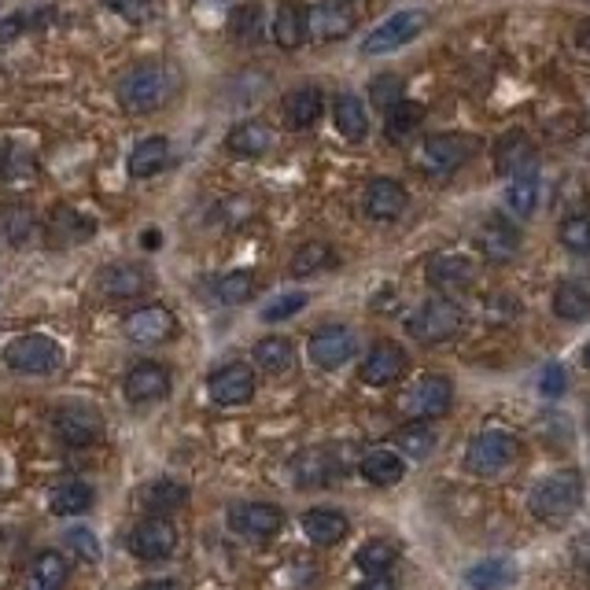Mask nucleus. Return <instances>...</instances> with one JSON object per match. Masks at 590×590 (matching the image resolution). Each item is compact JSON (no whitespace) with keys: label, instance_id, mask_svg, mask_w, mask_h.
<instances>
[{"label":"nucleus","instance_id":"nucleus-54","mask_svg":"<svg viewBox=\"0 0 590 590\" xmlns=\"http://www.w3.org/2000/svg\"><path fill=\"white\" fill-rule=\"evenodd\" d=\"M354 590H399V587H396V579H391V576H365Z\"/></svg>","mask_w":590,"mask_h":590},{"label":"nucleus","instance_id":"nucleus-34","mask_svg":"<svg viewBox=\"0 0 590 590\" xmlns=\"http://www.w3.org/2000/svg\"><path fill=\"white\" fill-rule=\"evenodd\" d=\"M255 365L269 377H285L296 365V343L288 336H262L255 343Z\"/></svg>","mask_w":590,"mask_h":590},{"label":"nucleus","instance_id":"nucleus-9","mask_svg":"<svg viewBox=\"0 0 590 590\" xmlns=\"http://www.w3.org/2000/svg\"><path fill=\"white\" fill-rule=\"evenodd\" d=\"M520 454V443L517 436L510 432H480L469 443V451H465V469L476 473V476H494L502 473L505 465H513Z\"/></svg>","mask_w":590,"mask_h":590},{"label":"nucleus","instance_id":"nucleus-5","mask_svg":"<svg viewBox=\"0 0 590 590\" xmlns=\"http://www.w3.org/2000/svg\"><path fill=\"white\" fill-rule=\"evenodd\" d=\"M462 322H465L462 306L439 296V299L420 303L417 311L406 317V329L420 343H443V340H454V336L462 332Z\"/></svg>","mask_w":590,"mask_h":590},{"label":"nucleus","instance_id":"nucleus-52","mask_svg":"<svg viewBox=\"0 0 590 590\" xmlns=\"http://www.w3.org/2000/svg\"><path fill=\"white\" fill-rule=\"evenodd\" d=\"M565 384H568V377H565V369H561L557 362H550L547 369L539 373V391H542V396H550V399H557L561 391H565Z\"/></svg>","mask_w":590,"mask_h":590},{"label":"nucleus","instance_id":"nucleus-20","mask_svg":"<svg viewBox=\"0 0 590 590\" xmlns=\"http://www.w3.org/2000/svg\"><path fill=\"white\" fill-rule=\"evenodd\" d=\"M97 288L111 299H137L152 288V274L137 262H115V266H104L97 277Z\"/></svg>","mask_w":590,"mask_h":590},{"label":"nucleus","instance_id":"nucleus-31","mask_svg":"<svg viewBox=\"0 0 590 590\" xmlns=\"http://www.w3.org/2000/svg\"><path fill=\"white\" fill-rule=\"evenodd\" d=\"M71 579V561L60 550H41L30 565V583L26 590H63Z\"/></svg>","mask_w":590,"mask_h":590},{"label":"nucleus","instance_id":"nucleus-23","mask_svg":"<svg viewBox=\"0 0 590 590\" xmlns=\"http://www.w3.org/2000/svg\"><path fill=\"white\" fill-rule=\"evenodd\" d=\"M45 237L60 243V248H67V243H86L97 237V222L74 208H55L49 226H45Z\"/></svg>","mask_w":590,"mask_h":590},{"label":"nucleus","instance_id":"nucleus-24","mask_svg":"<svg viewBox=\"0 0 590 590\" xmlns=\"http://www.w3.org/2000/svg\"><path fill=\"white\" fill-rule=\"evenodd\" d=\"M351 531V520L343 517L340 510H329V505H317V510L303 513V536L314 542V547H336L343 536Z\"/></svg>","mask_w":590,"mask_h":590},{"label":"nucleus","instance_id":"nucleus-44","mask_svg":"<svg viewBox=\"0 0 590 590\" xmlns=\"http://www.w3.org/2000/svg\"><path fill=\"white\" fill-rule=\"evenodd\" d=\"M425 122V108L414 104V100H402L399 108L388 111V122H384V134H388V140H406L414 129Z\"/></svg>","mask_w":590,"mask_h":590},{"label":"nucleus","instance_id":"nucleus-3","mask_svg":"<svg viewBox=\"0 0 590 590\" xmlns=\"http://www.w3.org/2000/svg\"><path fill=\"white\" fill-rule=\"evenodd\" d=\"M579 502H583V476L576 469H565V473L547 476V480L531 491L528 510L547 524H565L579 510Z\"/></svg>","mask_w":590,"mask_h":590},{"label":"nucleus","instance_id":"nucleus-14","mask_svg":"<svg viewBox=\"0 0 590 590\" xmlns=\"http://www.w3.org/2000/svg\"><path fill=\"white\" fill-rule=\"evenodd\" d=\"M177 550V528L171 517H145L129 528V554L140 561H166Z\"/></svg>","mask_w":590,"mask_h":590},{"label":"nucleus","instance_id":"nucleus-11","mask_svg":"<svg viewBox=\"0 0 590 590\" xmlns=\"http://www.w3.org/2000/svg\"><path fill=\"white\" fill-rule=\"evenodd\" d=\"M122 336L129 343H140V348H155V343H166L171 336H177V314L166 311V306H137L122 317Z\"/></svg>","mask_w":590,"mask_h":590},{"label":"nucleus","instance_id":"nucleus-2","mask_svg":"<svg viewBox=\"0 0 590 590\" xmlns=\"http://www.w3.org/2000/svg\"><path fill=\"white\" fill-rule=\"evenodd\" d=\"M63 359L67 354H63L60 340H52L45 332H23L15 340H8L4 351H0V362L18 373V377H49V373L60 369Z\"/></svg>","mask_w":590,"mask_h":590},{"label":"nucleus","instance_id":"nucleus-41","mask_svg":"<svg viewBox=\"0 0 590 590\" xmlns=\"http://www.w3.org/2000/svg\"><path fill=\"white\" fill-rule=\"evenodd\" d=\"M37 177V159L18 145H8L0 155V181L4 185H26Z\"/></svg>","mask_w":590,"mask_h":590},{"label":"nucleus","instance_id":"nucleus-46","mask_svg":"<svg viewBox=\"0 0 590 590\" xmlns=\"http://www.w3.org/2000/svg\"><path fill=\"white\" fill-rule=\"evenodd\" d=\"M233 37L240 45H259L262 41V4H240L233 12Z\"/></svg>","mask_w":590,"mask_h":590},{"label":"nucleus","instance_id":"nucleus-58","mask_svg":"<svg viewBox=\"0 0 590 590\" xmlns=\"http://www.w3.org/2000/svg\"><path fill=\"white\" fill-rule=\"evenodd\" d=\"M583 365H587V369H590V343H587V348H583Z\"/></svg>","mask_w":590,"mask_h":590},{"label":"nucleus","instance_id":"nucleus-17","mask_svg":"<svg viewBox=\"0 0 590 590\" xmlns=\"http://www.w3.org/2000/svg\"><path fill=\"white\" fill-rule=\"evenodd\" d=\"M359 23V12L351 8V0H322L306 12V34H314L317 41H340L348 37Z\"/></svg>","mask_w":590,"mask_h":590},{"label":"nucleus","instance_id":"nucleus-48","mask_svg":"<svg viewBox=\"0 0 590 590\" xmlns=\"http://www.w3.org/2000/svg\"><path fill=\"white\" fill-rule=\"evenodd\" d=\"M306 303H311V296H306V292H285V296H277L274 303L262 306L259 317L266 325H277V322H288V317H296Z\"/></svg>","mask_w":590,"mask_h":590},{"label":"nucleus","instance_id":"nucleus-51","mask_svg":"<svg viewBox=\"0 0 590 590\" xmlns=\"http://www.w3.org/2000/svg\"><path fill=\"white\" fill-rule=\"evenodd\" d=\"M111 12H118L126 23H145L152 15V0H104Z\"/></svg>","mask_w":590,"mask_h":590},{"label":"nucleus","instance_id":"nucleus-35","mask_svg":"<svg viewBox=\"0 0 590 590\" xmlns=\"http://www.w3.org/2000/svg\"><path fill=\"white\" fill-rule=\"evenodd\" d=\"M336 476V462H332V451H299L292 457V480L296 487H322L329 484Z\"/></svg>","mask_w":590,"mask_h":590},{"label":"nucleus","instance_id":"nucleus-21","mask_svg":"<svg viewBox=\"0 0 590 590\" xmlns=\"http://www.w3.org/2000/svg\"><path fill=\"white\" fill-rule=\"evenodd\" d=\"M476 248H480V255L487 262H510V259H517V251H520V233L513 222H505L502 214H494V218H487L480 233H476Z\"/></svg>","mask_w":590,"mask_h":590},{"label":"nucleus","instance_id":"nucleus-60","mask_svg":"<svg viewBox=\"0 0 590 590\" xmlns=\"http://www.w3.org/2000/svg\"><path fill=\"white\" fill-rule=\"evenodd\" d=\"M587 420H590V410H587Z\"/></svg>","mask_w":590,"mask_h":590},{"label":"nucleus","instance_id":"nucleus-42","mask_svg":"<svg viewBox=\"0 0 590 590\" xmlns=\"http://www.w3.org/2000/svg\"><path fill=\"white\" fill-rule=\"evenodd\" d=\"M513 565L510 561H499V557H487V561H480V565H473L469 568V587L473 590H499V587H505V583H513Z\"/></svg>","mask_w":590,"mask_h":590},{"label":"nucleus","instance_id":"nucleus-8","mask_svg":"<svg viewBox=\"0 0 590 590\" xmlns=\"http://www.w3.org/2000/svg\"><path fill=\"white\" fill-rule=\"evenodd\" d=\"M428 26V12H417V8H406V12H396L391 18H384L377 30L365 34L362 41V55H384L396 52L402 45H410L414 37L425 34Z\"/></svg>","mask_w":590,"mask_h":590},{"label":"nucleus","instance_id":"nucleus-4","mask_svg":"<svg viewBox=\"0 0 590 590\" xmlns=\"http://www.w3.org/2000/svg\"><path fill=\"white\" fill-rule=\"evenodd\" d=\"M476 155V137L465 134H432L420 140L417 148V166L428 177H451L454 171H462L465 163Z\"/></svg>","mask_w":590,"mask_h":590},{"label":"nucleus","instance_id":"nucleus-45","mask_svg":"<svg viewBox=\"0 0 590 590\" xmlns=\"http://www.w3.org/2000/svg\"><path fill=\"white\" fill-rule=\"evenodd\" d=\"M396 447L420 462V457H428L436 451V432L428 425H420V420H414V425H406V428H399V432H396Z\"/></svg>","mask_w":590,"mask_h":590},{"label":"nucleus","instance_id":"nucleus-15","mask_svg":"<svg viewBox=\"0 0 590 590\" xmlns=\"http://www.w3.org/2000/svg\"><path fill=\"white\" fill-rule=\"evenodd\" d=\"M406 369H410V354L402 351L396 340H380L373 343L365 362L359 365V377L362 384H373V388H388V384H396Z\"/></svg>","mask_w":590,"mask_h":590},{"label":"nucleus","instance_id":"nucleus-29","mask_svg":"<svg viewBox=\"0 0 590 590\" xmlns=\"http://www.w3.org/2000/svg\"><path fill=\"white\" fill-rule=\"evenodd\" d=\"M37 233V214L26 203H0V240L8 248H26Z\"/></svg>","mask_w":590,"mask_h":590},{"label":"nucleus","instance_id":"nucleus-7","mask_svg":"<svg viewBox=\"0 0 590 590\" xmlns=\"http://www.w3.org/2000/svg\"><path fill=\"white\" fill-rule=\"evenodd\" d=\"M454 402V384L443 373H425V377L414 380V388L402 396V414L414 420H432L443 417Z\"/></svg>","mask_w":590,"mask_h":590},{"label":"nucleus","instance_id":"nucleus-39","mask_svg":"<svg viewBox=\"0 0 590 590\" xmlns=\"http://www.w3.org/2000/svg\"><path fill=\"white\" fill-rule=\"evenodd\" d=\"M329 266H336V251L325 240H311L292 255V277H314L325 274Z\"/></svg>","mask_w":590,"mask_h":590},{"label":"nucleus","instance_id":"nucleus-26","mask_svg":"<svg viewBox=\"0 0 590 590\" xmlns=\"http://www.w3.org/2000/svg\"><path fill=\"white\" fill-rule=\"evenodd\" d=\"M269 34H274L277 49L296 52L299 45L306 41V8L299 4V0H280V8H277V15H274V26H269Z\"/></svg>","mask_w":590,"mask_h":590},{"label":"nucleus","instance_id":"nucleus-55","mask_svg":"<svg viewBox=\"0 0 590 590\" xmlns=\"http://www.w3.org/2000/svg\"><path fill=\"white\" fill-rule=\"evenodd\" d=\"M18 30H23V18H18V15L4 18V23H0V41H8V37H15Z\"/></svg>","mask_w":590,"mask_h":590},{"label":"nucleus","instance_id":"nucleus-25","mask_svg":"<svg viewBox=\"0 0 590 590\" xmlns=\"http://www.w3.org/2000/svg\"><path fill=\"white\" fill-rule=\"evenodd\" d=\"M494 166H499V174L513 177L520 171H531L536 166V145H531V137L524 134V129H510L499 148H494Z\"/></svg>","mask_w":590,"mask_h":590},{"label":"nucleus","instance_id":"nucleus-12","mask_svg":"<svg viewBox=\"0 0 590 590\" xmlns=\"http://www.w3.org/2000/svg\"><path fill=\"white\" fill-rule=\"evenodd\" d=\"M171 388L174 377L163 362H137L122 377V396H126V402H134V406H152V402L171 396Z\"/></svg>","mask_w":590,"mask_h":590},{"label":"nucleus","instance_id":"nucleus-43","mask_svg":"<svg viewBox=\"0 0 590 590\" xmlns=\"http://www.w3.org/2000/svg\"><path fill=\"white\" fill-rule=\"evenodd\" d=\"M554 311H557V317H565V322H587L590 317V292L573 285V280H568V285H557Z\"/></svg>","mask_w":590,"mask_h":590},{"label":"nucleus","instance_id":"nucleus-50","mask_svg":"<svg viewBox=\"0 0 590 590\" xmlns=\"http://www.w3.org/2000/svg\"><path fill=\"white\" fill-rule=\"evenodd\" d=\"M63 539H67V547H71L81 561H97V557H100V542H97V536H92L89 528H71Z\"/></svg>","mask_w":590,"mask_h":590},{"label":"nucleus","instance_id":"nucleus-1","mask_svg":"<svg viewBox=\"0 0 590 590\" xmlns=\"http://www.w3.org/2000/svg\"><path fill=\"white\" fill-rule=\"evenodd\" d=\"M115 92L122 111H129V115H152V111H159L174 97V71L159 60L137 63V67H129L118 78Z\"/></svg>","mask_w":590,"mask_h":590},{"label":"nucleus","instance_id":"nucleus-53","mask_svg":"<svg viewBox=\"0 0 590 590\" xmlns=\"http://www.w3.org/2000/svg\"><path fill=\"white\" fill-rule=\"evenodd\" d=\"M573 561H576L579 568H587V573H590V531L573 542Z\"/></svg>","mask_w":590,"mask_h":590},{"label":"nucleus","instance_id":"nucleus-57","mask_svg":"<svg viewBox=\"0 0 590 590\" xmlns=\"http://www.w3.org/2000/svg\"><path fill=\"white\" fill-rule=\"evenodd\" d=\"M576 41H579V49H583V52H590V18H583V23H579V30H576Z\"/></svg>","mask_w":590,"mask_h":590},{"label":"nucleus","instance_id":"nucleus-22","mask_svg":"<svg viewBox=\"0 0 590 590\" xmlns=\"http://www.w3.org/2000/svg\"><path fill=\"white\" fill-rule=\"evenodd\" d=\"M137 502L148 510V517H166V513L189 505V487L181 480H174V476H159V480H148L140 487Z\"/></svg>","mask_w":590,"mask_h":590},{"label":"nucleus","instance_id":"nucleus-33","mask_svg":"<svg viewBox=\"0 0 590 590\" xmlns=\"http://www.w3.org/2000/svg\"><path fill=\"white\" fill-rule=\"evenodd\" d=\"M359 473H362V480H369L377 487H396L402 476H406V465H402V457L396 451L373 447V451H365V457L359 462Z\"/></svg>","mask_w":590,"mask_h":590},{"label":"nucleus","instance_id":"nucleus-10","mask_svg":"<svg viewBox=\"0 0 590 590\" xmlns=\"http://www.w3.org/2000/svg\"><path fill=\"white\" fill-rule=\"evenodd\" d=\"M280 528H285V510L274 502H237L229 510V531L240 539L262 542L274 539Z\"/></svg>","mask_w":590,"mask_h":590},{"label":"nucleus","instance_id":"nucleus-13","mask_svg":"<svg viewBox=\"0 0 590 590\" xmlns=\"http://www.w3.org/2000/svg\"><path fill=\"white\" fill-rule=\"evenodd\" d=\"M208 391L218 406H243V402L255 399L259 391V380H255V369L248 362H226L208 377Z\"/></svg>","mask_w":590,"mask_h":590},{"label":"nucleus","instance_id":"nucleus-27","mask_svg":"<svg viewBox=\"0 0 590 590\" xmlns=\"http://www.w3.org/2000/svg\"><path fill=\"white\" fill-rule=\"evenodd\" d=\"M97 505V491L86 480H63L49 491V510L55 517H81Z\"/></svg>","mask_w":590,"mask_h":590},{"label":"nucleus","instance_id":"nucleus-49","mask_svg":"<svg viewBox=\"0 0 590 590\" xmlns=\"http://www.w3.org/2000/svg\"><path fill=\"white\" fill-rule=\"evenodd\" d=\"M557 237L568 251H576V255H590V218L587 214H573V218L561 222Z\"/></svg>","mask_w":590,"mask_h":590},{"label":"nucleus","instance_id":"nucleus-56","mask_svg":"<svg viewBox=\"0 0 590 590\" xmlns=\"http://www.w3.org/2000/svg\"><path fill=\"white\" fill-rule=\"evenodd\" d=\"M137 590H181V587H177L174 579H145Z\"/></svg>","mask_w":590,"mask_h":590},{"label":"nucleus","instance_id":"nucleus-36","mask_svg":"<svg viewBox=\"0 0 590 590\" xmlns=\"http://www.w3.org/2000/svg\"><path fill=\"white\" fill-rule=\"evenodd\" d=\"M336 129H340L343 140H365L369 134V115H365V104L354 92H343V97H336Z\"/></svg>","mask_w":590,"mask_h":590},{"label":"nucleus","instance_id":"nucleus-18","mask_svg":"<svg viewBox=\"0 0 590 590\" xmlns=\"http://www.w3.org/2000/svg\"><path fill=\"white\" fill-rule=\"evenodd\" d=\"M354 351H359V340L348 325H322L311 336V362L317 369H340L343 362L354 359Z\"/></svg>","mask_w":590,"mask_h":590},{"label":"nucleus","instance_id":"nucleus-38","mask_svg":"<svg viewBox=\"0 0 590 590\" xmlns=\"http://www.w3.org/2000/svg\"><path fill=\"white\" fill-rule=\"evenodd\" d=\"M399 561V547L391 539H369L365 547L354 554V565L362 568L365 576H388V568Z\"/></svg>","mask_w":590,"mask_h":590},{"label":"nucleus","instance_id":"nucleus-37","mask_svg":"<svg viewBox=\"0 0 590 590\" xmlns=\"http://www.w3.org/2000/svg\"><path fill=\"white\" fill-rule=\"evenodd\" d=\"M255 288H259V280L251 269H233V274H222L214 280V299H218L222 306H240L255 296Z\"/></svg>","mask_w":590,"mask_h":590},{"label":"nucleus","instance_id":"nucleus-28","mask_svg":"<svg viewBox=\"0 0 590 590\" xmlns=\"http://www.w3.org/2000/svg\"><path fill=\"white\" fill-rule=\"evenodd\" d=\"M322 111H325V92L317 89V86H299L296 92H288V97H285V122H288V129H311V126H317Z\"/></svg>","mask_w":590,"mask_h":590},{"label":"nucleus","instance_id":"nucleus-59","mask_svg":"<svg viewBox=\"0 0 590 590\" xmlns=\"http://www.w3.org/2000/svg\"><path fill=\"white\" fill-rule=\"evenodd\" d=\"M208 4H226V8H229V4H233V0H208Z\"/></svg>","mask_w":590,"mask_h":590},{"label":"nucleus","instance_id":"nucleus-19","mask_svg":"<svg viewBox=\"0 0 590 590\" xmlns=\"http://www.w3.org/2000/svg\"><path fill=\"white\" fill-rule=\"evenodd\" d=\"M406 203H410V196L396 181V177H373V181L365 185L362 208H365V214H369L373 222H396V218H402Z\"/></svg>","mask_w":590,"mask_h":590},{"label":"nucleus","instance_id":"nucleus-47","mask_svg":"<svg viewBox=\"0 0 590 590\" xmlns=\"http://www.w3.org/2000/svg\"><path fill=\"white\" fill-rule=\"evenodd\" d=\"M402 89H406V81H402L399 74H377V78L369 81L373 108H380V111L399 108V104H402Z\"/></svg>","mask_w":590,"mask_h":590},{"label":"nucleus","instance_id":"nucleus-32","mask_svg":"<svg viewBox=\"0 0 590 590\" xmlns=\"http://www.w3.org/2000/svg\"><path fill=\"white\" fill-rule=\"evenodd\" d=\"M226 148L240 159H259L274 148V134H269L266 122H240V126L229 129Z\"/></svg>","mask_w":590,"mask_h":590},{"label":"nucleus","instance_id":"nucleus-40","mask_svg":"<svg viewBox=\"0 0 590 590\" xmlns=\"http://www.w3.org/2000/svg\"><path fill=\"white\" fill-rule=\"evenodd\" d=\"M505 200H510L513 214H520V218H528V214L536 211V203H539V171L536 166L510 177V192H505Z\"/></svg>","mask_w":590,"mask_h":590},{"label":"nucleus","instance_id":"nucleus-16","mask_svg":"<svg viewBox=\"0 0 590 590\" xmlns=\"http://www.w3.org/2000/svg\"><path fill=\"white\" fill-rule=\"evenodd\" d=\"M428 285L436 288V292H443L447 296H457V292H465V288H473V280H476V266H473V259H465V255H457V251H439V255L428 259Z\"/></svg>","mask_w":590,"mask_h":590},{"label":"nucleus","instance_id":"nucleus-30","mask_svg":"<svg viewBox=\"0 0 590 590\" xmlns=\"http://www.w3.org/2000/svg\"><path fill=\"white\" fill-rule=\"evenodd\" d=\"M166 163H171V140L166 137H145L137 140V148L129 152V174H134L137 181H148V177H155L159 171H166Z\"/></svg>","mask_w":590,"mask_h":590},{"label":"nucleus","instance_id":"nucleus-6","mask_svg":"<svg viewBox=\"0 0 590 590\" xmlns=\"http://www.w3.org/2000/svg\"><path fill=\"white\" fill-rule=\"evenodd\" d=\"M52 432L63 447L81 451V447H92L104 436V417L89 402H63V406L52 410Z\"/></svg>","mask_w":590,"mask_h":590}]
</instances>
